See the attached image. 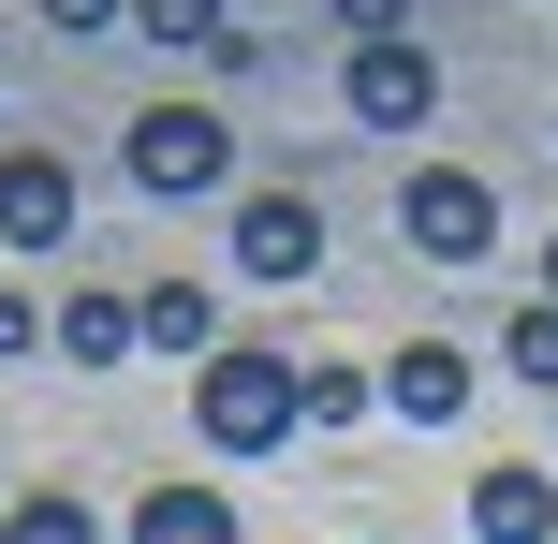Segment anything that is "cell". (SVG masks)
Wrapping results in <instances>:
<instances>
[{"mask_svg": "<svg viewBox=\"0 0 558 544\" xmlns=\"http://www.w3.org/2000/svg\"><path fill=\"white\" fill-rule=\"evenodd\" d=\"M192 427H206V457H279V442L308 427V398H294V353L221 339V353L192 368Z\"/></svg>", "mask_w": 558, "mask_h": 544, "instance_id": "obj_1", "label": "cell"}, {"mask_svg": "<svg viewBox=\"0 0 558 544\" xmlns=\"http://www.w3.org/2000/svg\"><path fill=\"white\" fill-rule=\"evenodd\" d=\"M118 162H133V192L192 206V192H221V177H235V118H221V104H147Z\"/></svg>", "mask_w": 558, "mask_h": 544, "instance_id": "obj_2", "label": "cell"}, {"mask_svg": "<svg viewBox=\"0 0 558 544\" xmlns=\"http://www.w3.org/2000/svg\"><path fill=\"white\" fill-rule=\"evenodd\" d=\"M397 235H412L426 265H485L500 251V192H485L471 162H426L412 192H397Z\"/></svg>", "mask_w": 558, "mask_h": 544, "instance_id": "obj_3", "label": "cell"}, {"mask_svg": "<svg viewBox=\"0 0 558 544\" xmlns=\"http://www.w3.org/2000/svg\"><path fill=\"white\" fill-rule=\"evenodd\" d=\"M0 251H74V162L59 147H0Z\"/></svg>", "mask_w": 558, "mask_h": 544, "instance_id": "obj_4", "label": "cell"}, {"mask_svg": "<svg viewBox=\"0 0 558 544\" xmlns=\"http://www.w3.org/2000/svg\"><path fill=\"white\" fill-rule=\"evenodd\" d=\"M338 104H353L367 133H412V118H441V59H426V45H353Z\"/></svg>", "mask_w": 558, "mask_h": 544, "instance_id": "obj_5", "label": "cell"}, {"mask_svg": "<svg viewBox=\"0 0 558 544\" xmlns=\"http://www.w3.org/2000/svg\"><path fill=\"white\" fill-rule=\"evenodd\" d=\"M235 265H251V280H308V265H324V206L308 192H251L235 206Z\"/></svg>", "mask_w": 558, "mask_h": 544, "instance_id": "obj_6", "label": "cell"}, {"mask_svg": "<svg viewBox=\"0 0 558 544\" xmlns=\"http://www.w3.org/2000/svg\"><path fill=\"white\" fill-rule=\"evenodd\" d=\"M471 530L485 544H558V471H530V457L471 471Z\"/></svg>", "mask_w": 558, "mask_h": 544, "instance_id": "obj_7", "label": "cell"}, {"mask_svg": "<svg viewBox=\"0 0 558 544\" xmlns=\"http://www.w3.org/2000/svg\"><path fill=\"white\" fill-rule=\"evenodd\" d=\"M383 412H412V427H456V412H471V353H456V339L383 353Z\"/></svg>", "mask_w": 558, "mask_h": 544, "instance_id": "obj_8", "label": "cell"}, {"mask_svg": "<svg viewBox=\"0 0 558 544\" xmlns=\"http://www.w3.org/2000/svg\"><path fill=\"white\" fill-rule=\"evenodd\" d=\"M133 339H147V353H192V368H206V353H221V310H206V280H147V294H133Z\"/></svg>", "mask_w": 558, "mask_h": 544, "instance_id": "obj_9", "label": "cell"}, {"mask_svg": "<svg viewBox=\"0 0 558 544\" xmlns=\"http://www.w3.org/2000/svg\"><path fill=\"white\" fill-rule=\"evenodd\" d=\"M133 544H235V500L221 486H147L133 500Z\"/></svg>", "mask_w": 558, "mask_h": 544, "instance_id": "obj_10", "label": "cell"}, {"mask_svg": "<svg viewBox=\"0 0 558 544\" xmlns=\"http://www.w3.org/2000/svg\"><path fill=\"white\" fill-rule=\"evenodd\" d=\"M59 353H74V368H118V353H133V294L74 280V294H59Z\"/></svg>", "mask_w": 558, "mask_h": 544, "instance_id": "obj_11", "label": "cell"}, {"mask_svg": "<svg viewBox=\"0 0 558 544\" xmlns=\"http://www.w3.org/2000/svg\"><path fill=\"white\" fill-rule=\"evenodd\" d=\"M294 398H308V427H353L383 383H367V368H338V353H294Z\"/></svg>", "mask_w": 558, "mask_h": 544, "instance_id": "obj_12", "label": "cell"}, {"mask_svg": "<svg viewBox=\"0 0 558 544\" xmlns=\"http://www.w3.org/2000/svg\"><path fill=\"white\" fill-rule=\"evenodd\" d=\"M133 29H147V45H177V59H206V45L235 29V0H133Z\"/></svg>", "mask_w": 558, "mask_h": 544, "instance_id": "obj_13", "label": "cell"}, {"mask_svg": "<svg viewBox=\"0 0 558 544\" xmlns=\"http://www.w3.org/2000/svg\"><path fill=\"white\" fill-rule=\"evenodd\" d=\"M0 544H104V530H88V500H74V486H29L15 516H0Z\"/></svg>", "mask_w": 558, "mask_h": 544, "instance_id": "obj_14", "label": "cell"}, {"mask_svg": "<svg viewBox=\"0 0 558 544\" xmlns=\"http://www.w3.org/2000/svg\"><path fill=\"white\" fill-rule=\"evenodd\" d=\"M500 368H514V383H544V398H558V310H544V294H530V310L500 324Z\"/></svg>", "mask_w": 558, "mask_h": 544, "instance_id": "obj_15", "label": "cell"}, {"mask_svg": "<svg viewBox=\"0 0 558 544\" xmlns=\"http://www.w3.org/2000/svg\"><path fill=\"white\" fill-rule=\"evenodd\" d=\"M338 29H353V45H412V0H324Z\"/></svg>", "mask_w": 558, "mask_h": 544, "instance_id": "obj_16", "label": "cell"}, {"mask_svg": "<svg viewBox=\"0 0 558 544\" xmlns=\"http://www.w3.org/2000/svg\"><path fill=\"white\" fill-rule=\"evenodd\" d=\"M45 29L59 45H104V29H133V0H45Z\"/></svg>", "mask_w": 558, "mask_h": 544, "instance_id": "obj_17", "label": "cell"}, {"mask_svg": "<svg viewBox=\"0 0 558 544\" xmlns=\"http://www.w3.org/2000/svg\"><path fill=\"white\" fill-rule=\"evenodd\" d=\"M45 339V310H29V294H0V353H29Z\"/></svg>", "mask_w": 558, "mask_h": 544, "instance_id": "obj_18", "label": "cell"}, {"mask_svg": "<svg viewBox=\"0 0 558 544\" xmlns=\"http://www.w3.org/2000/svg\"><path fill=\"white\" fill-rule=\"evenodd\" d=\"M544 310H558V235H544Z\"/></svg>", "mask_w": 558, "mask_h": 544, "instance_id": "obj_19", "label": "cell"}]
</instances>
